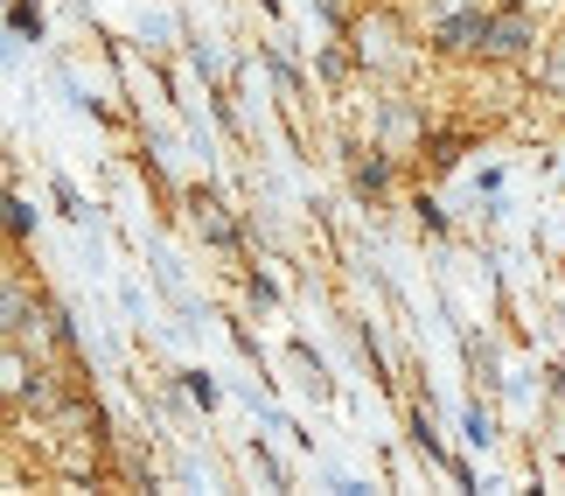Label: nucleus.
<instances>
[{
  "label": "nucleus",
  "instance_id": "nucleus-1",
  "mask_svg": "<svg viewBox=\"0 0 565 496\" xmlns=\"http://www.w3.org/2000/svg\"><path fill=\"white\" fill-rule=\"evenodd\" d=\"M475 35L489 42V21H482V14H468V21H447V29H440V42H447V50H468Z\"/></svg>",
  "mask_w": 565,
  "mask_h": 496
},
{
  "label": "nucleus",
  "instance_id": "nucleus-2",
  "mask_svg": "<svg viewBox=\"0 0 565 496\" xmlns=\"http://www.w3.org/2000/svg\"><path fill=\"white\" fill-rule=\"evenodd\" d=\"M195 224H203V231H210V239H216V245H224V239H231V224H224V210H216L210 197H195Z\"/></svg>",
  "mask_w": 565,
  "mask_h": 496
},
{
  "label": "nucleus",
  "instance_id": "nucleus-3",
  "mask_svg": "<svg viewBox=\"0 0 565 496\" xmlns=\"http://www.w3.org/2000/svg\"><path fill=\"white\" fill-rule=\"evenodd\" d=\"M495 50H503V56L524 50V21H503V29H495Z\"/></svg>",
  "mask_w": 565,
  "mask_h": 496
},
{
  "label": "nucleus",
  "instance_id": "nucleus-4",
  "mask_svg": "<svg viewBox=\"0 0 565 496\" xmlns=\"http://www.w3.org/2000/svg\"><path fill=\"white\" fill-rule=\"evenodd\" d=\"M552 84H565V56H558V63H552Z\"/></svg>",
  "mask_w": 565,
  "mask_h": 496
}]
</instances>
